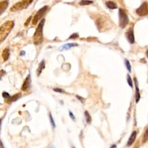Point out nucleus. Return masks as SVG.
I'll return each mask as SVG.
<instances>
[{
  "label": "nucleus",
  "mask_w": 148,
  "mask_h": 148,
  "mask_svg": "<svg viewBox=\"0 0 148 148\" xmlns=\"http://www.w3.org/2000/svg\"><path fill=\"white\" fill-rule=\"evenodd\" d=\"M45 68V61L44 60H43L39 64V66L38 68V69L36 71V73H37V75L38 76H40V73H42L43 69Z\"/></svg>",
  "instance_id": "nucleus-13"
},
{
  "label": "nucleus",
  "mask_w": 148,
  "mask_h": 148,
  "mask_svg": "<svg viewBox=\"0 0 148 148\" xmlns=\"http://www.w3.org/2000/svg\"><path fill=\"white\" fill-rule=\"evenodd\" d=\"M45 22V18H43L40 21V23L38 25V27L36 29L35 34L33 36V42L34 45H40L43 40V29Z\"/></svg>",
  "instance_id": "nucleus-1"
},
{
  "label": "nucleus",
  "mask_w": 148,
  "mask_h": 148,
  "mask_svg": "<svg viewBox=\"0 0 148 148\" xmlns=\"http://www.w3.org/2000/svg\"><path fill=\"white\" fill-rule=\"evenodd\" d=\"M25 52L24 51H21L20 53V56H24V55H25Z\"/></svg>",
  "instance_id": "nucleus-29"
},
{
  "label": "nucleus",
  "mask_w": 148,
  "mask_h": 148,
  "mask_svg": "<svg viewBox=\"0 0 148 148\" xmlns=\"http://www.w3.org/2000/svg\"><path fill=\"white\" fill-rule=\"evenodd\" d=\"M2 97L3 98H6V99H8V98H9L10 97L9 94L7 92H5V91L2 92Z\"/></svg>",
  "instance_id": "nucleus-24"
},
{
  "label": "nucleus",
  "mask_w": 148,
  "mask_h": 148,
  "mask_svg": "<svg viewBox=\"0 0 148 148\" xmlns=\"http://www.w3.org/2000/svg\"><path fill=\"white\" fill-rule=\"evenodd\" d=\"M136 13L140 16H144L148 14V3L143 2L140 6L136 10Z\"/></svg>",
  "instance_id": "nucleus-6"
},
{
  "label": "nucleus",
  "mask_w": 148,
  "mask_h": 148,
  "mask_svg": "<svg viewBox=\"0 0 148 148\" xmlns=\"http://www.w3.org/2000/svg\"><path fill=\"white\" fill-rule=\"evenodd\" d=\"M69 117L73 120H75V116L73 115V114L72 113V112L71 111H69Z\"/></svg>",
  "instance_id": "nucleus-26"
},
{
  "label": "nucleus",
  "mask_w": 148,
  "mask_h": 148,
  "mask_svg": "<svg viewBox=\"0 0 148 148\" xmlns=\"http://www.w3.org/2000/svg\"><path fill=\"white\" fill-rule=\"evenodd\" d=\"M48 6H44L43 7H42V8H40L38 12L37 13L35 14V15L34 16L32 21V23L34 25H36L37 24V23L38 22V21L42 18V17L45 15V13L46 12L47 10Z\"/></svg>",
  "instance_id": "nucleus-5"
},
{
  "label": "nucleus",
  "mask_w": 148,
  "mask_h": 148,
  "mask_svg": "<svg viewBox=\"0 0 148 148\" xmlns=\"http://www.w3.org/2000/svg\"><path fill=\"white\" fill-rule=\"evenodd\" d=\"M136 135H137V132L136 131H134L132 132L131 136H130L129 139H128V140L127 142V146H130L132 145V143L134 142L135 139H136Z\"/></svg>",
  "instance_id": "nucleus-11"
},
{
  "label": "nucleus",
  "mask_w": 148,
  "mask_h": 148,
  "mask_svg": "<svg viewBox=\"0 0 148 148\" xmlns=\"http://www.w3.org/2000/svg\"><path fill=\"white\" fill-rule=\"evenodd\" d=\"M119 26L121 28H124L129 22V19L127 14L125 11L120 8L119 10Z\"/></svg>",
  "instance_id": "nucleus-4"
},
{
  "label": "nucleus",
  "mask_w": 148,
  "mask_h": 148,
  "mask_svg": "<svg viewBox=\"0 0 148 148\" xmlns=\"http://www.w3.org/2000/svg\"><path fill=\"white\" fill-rule=\"evenodd\" d=\"M126 37L128 42L132 44L135 42V38H134V30L132 28H131L128 29V31L126 32Z\"/></svg>",
  "instance_id": "nucleus-7"
},
{
  "label": "nucleus",
  "mask_w": 148,
  "mask_h": 148,
  "mask_svg": "<svg viewBox=\"0 0 148 148\" xmlns=\"http://www.w3.org/2000/svg\"><path fill=\"white\" fill-rule=\"evenodd\" d=\"M21 96V94L19 93V94H15L14 95L12 96V97H10L9 98V101L10 102H12V101H16L17 99H18Z\"/></svg>",
  "instance_id": "nucleus-18"
},
{
  "label": "nucleus",
  "mask_w": 148,
  "mask_h": 148,
  "mask_svg": "<svg viewBox=\"0 0 148 148\" xmlns=\"http://www.w3.org/2000/svg\"><path fill=\"white\" fill-rule=\"evenodd\" d=\"M106 5L110 9H114L117 8L116 3L113 1H107L106 2Z\"/></svg>",
  "instance_id": "nucleus-15"
},
{
  "label": "nucleus",
  "mask_w": 148,
  "mask_h": 148,
  "mask_svg": "<svg viewBox=\"0 0 148 148\" xmlns=\"http://www.w3.org/2000/svg\"><path fill=\"white\" fill-rule=\"evenodd\" d=\"M127 82H128V85H129L131 88H132V87H133L132 81V79H131V76H130V75H127Z\"/></svg>",
  "instance_id": "nucleus-21"
},
{
  "label": "nucleus",
  "mask_w": 148,
  "mask_h": 148,
  "mask_svg": "<svg viewBox=\"0 0 148 148\" xmlns=\"http://www.w3.org/2000/svg\"><path fill=\"white\" fill-rule=\"evenodd\" d=\"M77 44L75 43H66L65 44L62 46H61L60 48H59V50L60 51H64V50H68L73 47H75V46H77Z\"/></svg>",
  "instance_id": "nucleus-10"
},
{
  "label": "nucleus",
  "mask_w": 148,
  "mask_h": 148,
  "mask_svg": "<svg viewBox=\"0 0 148 148\" xmlns=\"http://www.w3.org/2000/svg\"><path fill=\"white\" fill-rule=\"evenodd\" d=\"M53 90L56 92H60V93H64L65 92V90H64L63 89H61V88H54Z\"/></svg>",
  "instance_id": "nucleus-25"
},
{
  "label": "nucleus",
  "mask_w": 148,
  "mask_h": 148,
  "mask_svg": "<svg viewBox=\"0 0 148 148\" xmlns=\"http://www.w3.org/2000/svg\"><path fill=\"white\" fill-rule=\"evenodd\" d=\"M93 3L92 1H90V0H81L79 2V5L83 6V5H90L91 3Z\"/></svg>",
  "instance_id": "nucleus-17"
},
{
  "label": "nucleus",
  "mask_w": 148,
  "mask_h": 148,
  "mask_svg": "<svg viewBox=\"0 0 148 148\" xmlns=\"http://www.w3.org/2000/svg\"><path fill=\"white\" fill-rule=\"evenodd\" d=\"M110 148H116V145H112Z\"/></svg>",
  "instance_id": "nucleus-30"
},
{
  "label": "nucleus",
  "mask_w": 148,
  "mask_h": 148,
  "mask_svg": "<svg viewBox=\"0 0 148 148\" xmlns=\"http://www.w3.org/2000/svg\"><path fill=\"white\" fill-rule=\"evenodd\" d=\"M33 1L34 0H22L13 5L10 8V10L12 12H15L18 10L25 9L28 8V6L33 2Z\"/></svg>",
  "instance_id": "nucleus-3"
},
{
  "label": "nucleus",
  "mask_w": 148,
  "mask_h": 148,
  "mask_svg": "<svg viewBox=\"0 0 148 148\" xmlns=\"http://www.w3.org/2000/svg\"><path fill=\"white\" fill-rule=\"evenodd\" d=\"M72 148H75V147H72Z\"/></svg>",
  "instance_id": "nucleus-33"
},
{
  "label": "nucleus",
  "mask_w": 148,
  "mask_h": 148,
  "mask_svg": "<svg viewBox=\"0 0 148 148\" xmlns=\"http://www.w3.org/2000/svg\"><path fill=\"white\" fill-rule=\"evenodd\" d=\"M9 4L8 0H5L0 2V14L1 15L6 10Z\"/></svg>",
  "instance_id": "nucleus-12"
},
{
  "label": "nucleus",
  "mask_w": 148,
  "mask_h": 148,
  "mask_svg": "<svg viewBox=\"0 0 148 148\" xmlns=\"http://www.w3.org/2000/svg\"><path fill=\"white\" fill-rule=\"evenodd\" d=\"M14 25L13 21H7L4 23L0 27V41L2 42L10 33Z\"/></svg>",
  "instance_id": "nucleus-2"
},
{
  "label": "nucleus",
  "mask_w": 148,
  "mask_h": 148,
  "mask_svg": "<svg viewBox=\"0 0 148 148\" xmlns=\"http://www.w3.org/2000/svg\"><path fill=\"white\" fill-rule=\"evenodd\" d=\"M76 98H77L79 101H80L82 102H83L84 99L83 97H80V96H79V95H76Z\"/></svg>",
  "instance_id": "nucleus-27"
},
{
  "label": "nucleus",
  "mask_w": 148,
  "mask_h": 148,
  "mask_svg": "<svg viewBox=\"0 0 148 148\" xmlns=\"http://www.w3.org/2000/svg\"><path fill=\"white\" fill-rule=\"evenodd\" d=\"M148 140V127L145 131V132L143 135V138H142V142L145 143Z\"/></svg>",
  "instance_id": "nucleus-16"
},
{
  "label": "nucleus",
  "mask_w": 148,
  "mask_h": 148,
  "mask_svg": "<svg viewBox=\"0 0 148 148\" xmlns=\"http://www.w3.org/2000/svg\"><path fill=\"white\" fill-rule=\"evenodd\" d=\"M134 82H135V101L136 103H138L140 99V95L139 89L138 87L137 79L136 77L134 78Z\"/></svg>",
  "instance_id": "nucleus-9"
},
{
  "label": "nucleus",
  "mask_w": 148,
  "mask_h": 148,
  "mask_svg": "<svg viewBox=\"0 0 148 148\" xmlns=\"http://www.w3.org/2000/svg\"><path fill=\"white\" fill-rule=\"evenodd\" d=\"M49 117H50V123L53 126V128H55L56 127V124H55V122H54V120L53 118V116H52V114L51 113H50L49 114Z\"/></svg>",
  "instance_id": "nucleus-22"
},
{
  "label": "nucleus",
  "mask_w": 148,
  "mask_h": 148,
  "mask_svg": "<svg viewBox=\"0 0 148 148\" xmlns=\"http://www.w3.org/2000/svg\"><path fill=\"white\" fill-rule=\"evenodd\" d=\"M125 65H126V67H127V69H128V71L130 72H131V64H130L129 61L127 59H125Z\"/></svg>",
  "instance_id": "nucleus-20"
},
{
  "label": "nucleus",
  "mask_w": 148,
  "mask_h": 148,
  "mask_svg": "<svg viewBox=\"0 0 148 148\" xmlns=\"http://www.w3.org/2000/svg\"><path fill=\"white\" fill-rule=\"evenodd\" d=\"M84 116L86 117V120L87 123H90L91 121V117L87 111L84 112Z\"/></svg>",
  "instance_id": "nucleus-19"
},
{
  "label": "nucleus",
  "mask_w": 148,
  "mask_h": 148,
  "mask_svg": "<svg viewBox=\"0 0 148 148\" xmlns=\"http://www.w3.org/2000/svg\"><path fill=\"white\" fill-rule=\"evenodd\" d=\"M9 50L8 48H5L3 51H2V57L3 58V61H6L8 60L9 58Z\"/></svg>",
  "instance_id": "nucleus-14"
},
{
  "label": "nucleus",
  "mask_w": 148,
  "mask_h": 148,
  "mask_svg": "<svg viewBox=\"0 0 148 148\" xmlns=\"http://www.w3.org/2000/svg\"><path fill=\"white\" fill-rule=\"evenodd\" d=\"M146 56H147V57L148 58V50L146 51Z\"/></svg>",
  "instance_id": "nucleus-31"
},
{
  "label": "nucleus",
  "mask_w": 148,
  "mask_h": 148,
  "mask_svg": "<svg viewBox=\"0 0 148 148\" xmlns=\"http://www.w3.org/2000/svg\"><path fill=\"white\" fill-rule=\"evenodd\" d=\"M30 84H31V77H30V75H29L25 79V80L23 84L21 89L23 91H27V89L29 88V87L30 86Z\"/></svg>",
  "instance_id": "nucleus-8"
},
{
  "label": "nucleus",
  "mask_w": 148,
  "mask_h": 148,
  "mask_svg": "<svg viewBox=\"0 0 148 148\" xmlns=\"http://www.w3.org/2000/svg\"><path fill=\"white\" fill-rule=\"evenodd\" d=\"M79 37V34L77 33H74L73 34H72L68 38V39H76L77 38Z\"/></svg>",
  "instance_id": "nucleus-23"
},
{
  "label": "nucleus",
  "mask_w": 148,
  "mask_h": 148,
  "mask_svg": "<svg viewBox=\"0 0 148 148\" xmlns=\"http://www.w3.org/2000/svg\"><path fill=\"white\" fill-rule=\"evenodd\" d=\"M31 16H30L27 20V21L25 23V26H27V25H28L29 23V21L31 20Z\"/></svg>",
  "instance_id": "nucleus-28"
},
{
  "label": "nucleus",
  "mask_w": 148,
  "mask_h": 148,
  "mask_svg": "<svg viewBox=\"0 0 148 148\" xmlns=\"http://www.w3.org/2000/svg\"><path fill=\"white\" fill-rule=\"evenodd\" d=\"M49 148H55V147H54V146H53V145H52V146H51Z\"/></svg>",
  "instance_id": "nucleus-32"
}]
</instances>
